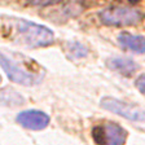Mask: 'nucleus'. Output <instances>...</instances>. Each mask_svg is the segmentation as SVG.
<instances>
[{
    "instance_id": "obj_10",
    "label": "nucleus",
    "mask_w": 145,
    "mask_h": 145,
    "mask_svg": "<svg viewBox=\"0 0 145 145\" xmlns=\"http://www.w3.org/2000/svg\"><path fill=\"white\" fill-rule=\"evenodd\" d=\"M62 0H29V3L36 7H48V5H54V4L61 3Z\"/></svg>"
},
{
    "instance_id": "obj_2",
    "label": "nucleus",
    "mask_w": 145,
    "mask_h": 145,
    "mask_svg": "<svg viewBox=\"0 0 145 145\" xmlns=\"http://www.w3.org/2000/svg\"><path fill=\"white\" fill-rule=\"evenodd\" d=\"M101 22L110 26H128L141 20L140 10L131 7H109L99 13Z\"/></svg>"
},
{
    "instance_id": "obj_7",
    "label": "nucleus",
    "mask_w": 145,
    "mask_h": 145,
    "mask_svg": "<svg viewBox=\"0 0 145 145\" xmlns=\"http://www.w3.org/2000/svg\"><path fill=\"white\" fill-rule=\"evenodd\" d=\"M118 42L122 48L130 49L135 53H145V38L141 35H133L130 33H121L118 35Z\"/></svg>"
},
{
    "instance_id": "obj_9",
    "label": "nucleus",
    "mask_w": 145,
    "mask_h": 145,
    "mask_svg": "<svg viewBox=\"0 0 145 145\" xmlns=\"http://www.w3.org/2000/svg\"><path fill=\"white\" fill-rule=\"evenodd\" d=\"M67 52L72 58H82L88 54V48L79 42L67 43Z\"/></svg>"
},
{
    "instance_id": "obj_5",
    "label": "nucleus",
    "mask_w": 145,
    "mask_h": 145,
    "mask_svg": "<svg viewBox=\"0 0 145 145\" xmlns=\"http://www.w3.org/2000/svg\"><path fill=\"white\" fill-rule=\"evenodd\" d=\"M16 121L27 130L40 131L49 124V115L40 110H25L17 115Z\"/></svg>"
},
{
    "instance_id": "obj_4",
    "label": "nucleus",
    "mask_w": 145,
    "mask_h": 145,
    "mask_svg": "<svg viewBox=\"0 0 145 145\" xmlns=\"http://www.w3.org/2000/svg\"><path fill=\"white\" fill-rule=\"evenodd\" d=\"M101 106L109 112L118 114L132 122H145V112L135 105L128 103H123L118 99L105 97L101 100Z\"/></svg>"
},
{
    "instance_id": "obj_8",
    "label": "nucleus",
    "mask_w": 145,
    "mask_h": 145,
    "mask_svg": "<svg viewBox=\"0 0 145 145\" xmlns=\"http://www.w3.org/2000/svg\"><path fill=\"white\" fill-rule=\"evenodd\" d=\"M106 65H108V67L110 70H114V71L119 72L122 75H126V76L132 75L133 72L139 69V66H137V63L135 61L131 60V58H127V57L109 58L106 61Z\"/></svg>"
},
{
    "instance_id": "obj_3",
    "label": "nucleus",
    "mask_w": 145,
    "mask_h": 145,
    "mask_svg": "<svg viewBox=\"0 0 145 145\" xmlns=\"http://www.w3.org/2000/svg\"><path fill=\"white\" fill-rule=\"evenodd\" d=\"M0 66L5 71L7 76L12 82L22 86H33L40 80V75H36L34 72L24 69L20 66L13 58L7 56L5 53L0 52Z\"/></svg>"
},
{
    "instance_id": "obj_6",
    "label": "nucleus",
    "mask_w": 145,
    "mask_h": 145,
    "mask_svg": "<svg viewBox=\"0 0 145 145\" xmlns=\"http://www.w3.org/2000/svg\"><path fill=\"white\" fill-rule=\"evenodd\" d=\"M104 145H124L127 140V131L118 123L108 122L103 124Z\"/></svg>"
},
{
    "instance_id": "obj_1",
    "label": "nucleus",
    "mask_w": 145,
    "mask_h": 145,
    "mask_svg": "<svg viewBox=\"0 0 145 145\" xmlns=\"http://www.w3.org/2000/svg\"><path fill=\"white\" fill-rule=\"evenodd\" d=\"M9 38L17 44L26 45L30 48L47 47L54 42V35L51 29L26 20L10 21Z\"/></svg>"
},
{
    "instance_id": "obj_11",
    "label": "nucleus",
    "mask_w": 145,
    "mask_h": 145,
    "mask_svg": "<svg viewBox=\"0 0 145 145\" xmlns=\"http://www.w3.org/2000/svg\"><path fill=\"white\" fill-rule=\"evenodd\" d=\"M136 88L141 92L142 95H145V74H142V75H140L139 78L136 79Z\"/></svg>"
}]
</instances>
